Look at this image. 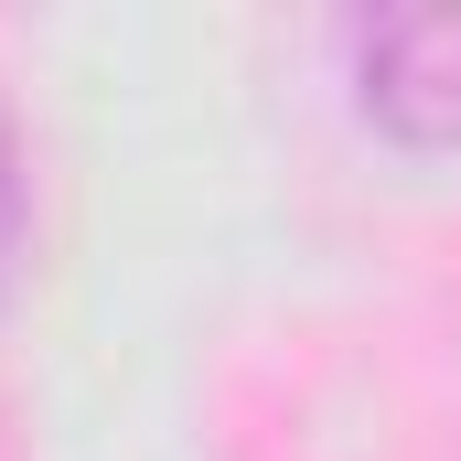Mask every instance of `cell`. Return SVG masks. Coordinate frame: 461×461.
<instances>
[{"instance_id":"6da1fadb","label":"cell","mask_w":461,"mask_h":461,"mask_svg":"<svg viewBox=\"0 0 461 461\" xmlns=\"http://www.w3.org/2000/svg\"><path fill=\"white\" fill-rule=\"evenodd\" d=\"M354 108L397 150H461V11H386L354 32Z\"/></svg>"},{"instance_id":"7a4b0ae2","label":"cell","mask_w":461,"mask_h":461,"mask_svg":"<svg viewBox=\"0 0 461 461\" xmlns=\"http://www.w3.org/2000/svg\"><path fill=\"white\" fill-rule=\"evenodd\" d=\"M22 236H32V183H22V129L0 108V290L22 279Z\"/></svg>"}]
</instances>
